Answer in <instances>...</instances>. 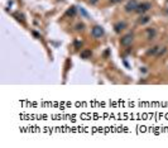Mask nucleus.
Wrapping results in <instances>:
<instances>
[{
  "label": "nucleus",
  "instance_id": "obj_13",
  "mask_svg": "<svg viewBox=\"0 0 168 148\" xmlns=\"http://www.w3.org/2000/svg\"><path fill=\"white\" fill-rule=\"evenodd\" d=\"M98 1H99V0H90V3H91V4H96Z\"/></svg>",
  "mask_w": 168,
  "mask_h": 148
},
{
  "label": "nucleus",
  "instance_id": "obj_2",
  "mask_svg": "<svg viewBox=\"0 0 168 148\" xmlns=\"http://www.w3.org/2000/svg\"><path fill=\"white\" fill-rule=\"evenodd\" d=\"M91 34H92V37H95V38L103 37L104 36V28L101 27V25H95V27L92 28V31H91Z\"/></svg>",
  "mask_w": 168,
  "mask_h": 148
},
{
  "label": "nucleus",
  "instance_id": "obj_5",
  "mask_svg": "<svg viewBox=\"0 0 168 148\" xmlns=\"http://www.w3.org/2000/svg\"><path fill=\"white\" fill-rule=\"evenodd\" d=\"M150 8H152V5H150L149 3H142V4H138V8H137V11L139 13V14H143V13L148 11Z\"/></svg>",
  "mask_w": 168,
  "mask_h": 148
},
{
  "label": "nucleus",
  "instance_id": "obj_3",
  "mask_svg": "<svg viewBox=\"0 0 168 148\" xmlns=\"http://www.w3.org/2000/svg\"><path fill=\"white\" fill-rule=\"evenodd\" d=\"M166 52V48L164 47H161V46H155V47H153L152 49L149 51V54H153V56H161L162 53Z\"/></svg>",
  "mask_w": 168,
  "mask_h": 148
},
{
  "label": "nucleus",
  "instance_id": "obj_4",
  "mask_svg": "<svg viewBox=\"0 0 168 148\" xmlns=\"http://www.w3.org/2000/svg\"><path fill=\"white\" fill-rule=\"evenodd\" d=\"M137 8H138V1L137 0H129L125 5V10L127 11H137Z\"/></svg>",
  "mask_w": 168,
  "mask_h": 148
},
{
  "label": "nucleus",
  "instance_id": "obj_6",
  "mask_svg": "<svg viewBox=\"0 0 168 148\" xmlns=\"http://www.w3.org/2000/svg\"><path fill=\"white\" fill-rule=\"evenodd\" d=\"M125 28H127V23H124V22H117L114 25V29H115L116 33H120L121 31H124Z\"/></svg>",
  "mask_w": 168,
  "mask_h": 148
},
{
  "label": "nucleus",
  "instance_id": "obj_12",
  "mask_svg": "<svg viewBox=\"0 0 168 148\" xmlns=\"http://www.w3.org/2000/svg\"><path fill=\"white\" fill-rule=\"evenodd\" d=\"M121 0H110V3H112V4H116V3H120Z\"/></svg>",
  "mask_w": 168,
  "mask_h": 148
},
{
  "label": "nucleus",
  "instance_id": "obj_1",
  "mask_svg": "<svg viewBox=\"0 0 168 148\" xmlns=\"http://www.w3.org/2000/svg\"><path fill=\"white\" fill-rule=\"evenodd\" d=\"M133 41H134V34L133 33H128V34H125L120 39V43H121V46H124V47H129V46H132Z\"/></svg>",
  "mask_w": 168,
  "mask_h": 148
},
{
  "label": "nucleus",
  "instance_id": "obj_10",
  "mask_svg": "<svg viewBox=\"0 0 168 148\" xmlns=\"http://www.w3.org/2000/svg\"><path fill=\"white\" fill-rule=\"evenodd\" d=\"M75 14H76V6H71L68 10H67V15H71L73 16Z\"/></svg>",
  "mask_w": 168,
  "mask_h": 148
},
{
  "label": "nucleus",
  "instance_id": "obj_7",
  "mask_svg": "<svg viewBox=\"0 0 168 148\" xmlns=\"http://www.w3.org/2000/svg\"><path fill=\"white\" fill-rule=\"evenodd\" d=\"M91 54H92V52L90 49H85V51H82V52H81V58H85V60H86V58L91 57Z\"/></svg>",
  "mask_w": 168,
  "mask_h": 148
},
{
  "label": "nucleus",
  "instance_id": "obj_11",
  "mask_svg": "<svg viewBox=\"0 0 168 148\" xmlns=\"http://www.w3.org/2000/svg\"><path fill=\"white\" fill-rule=\"evenodd\" d=\"M83 27H85V25H83L82 23H80V24H77V25H76V29H77V31H82Z\"/></svg>",
  "mask_w": 168,
  "mask_h": 148
},
{
  "label": "nucleus",
  "instance_id": "obj_8",
  "mask_svg": "<svg viewBox=\"0 0 168 148\" xmlns=\"http://www.w3.org/2000/svg\"><path fill=\"white\" fill-rule=\"evenodd\" d=\"M154 36H155V29L150 28V29L147 31V38H148V39H153Z\"/></svg>",
  "mask_w": 168,
  "mask_h": 148
},
{
  "label": "nucleus",
  "instance_id": "obj_9",
  "mask_svg": "<svg viewBox=\"0 0 168 148\" xmlns=\"http://www.w3.org/2000/svg\"><path fill=\"white\" fill-rule=\"evenodd\" d=\"M149 20H150V16L144 15V16H142V18L139 19V24H145V23H148Z\"/></svg>",
  "mask_w": 168,
  "mask_h": 148
},
{
  "label": "nucleus",
  "instance_id": "obj_14",
  "mask_svg": "<svg viewBox=\"0 0 168 148\" xmlns=\"http://www.w3.org/2000/svg\"><path fill=\"white\" fill-rule=\"evenodd\" d=\"M81 44H82V43H80V42H76V43H75V46H76V47H80Z\"/></svg>",
  "mask_w": 168,
  "mask_h": 148
}]
</instances>
